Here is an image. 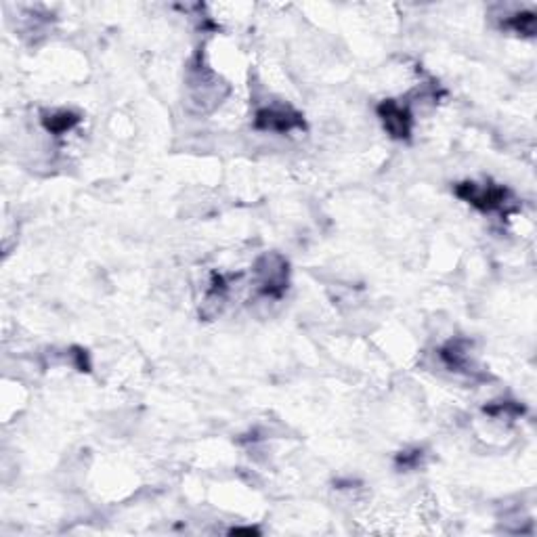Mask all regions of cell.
<instances>
[{
    "instance_id": "cell-1",
    "label": "cell",
    "mask_w": 537,
    "mask_h": 537,
    "mask_svg": "<svg viewBox=\"0 0 537 537\" xmlns=\"http://www.w3.org/2000/svg\"><path fill=\"white\" fill-rule=\"evenodd\" d=\"M259 290L265 296L281 298L287 290V261L279 254H265L256 261Z\"/></svg>"
},
{
    "instance_id": "cell-2",
    "label": "cell",
    "mask_w": 537,
    "mask_h": 537,
    "mask_svg": "<svg viewBox=\"0 0 537 537\" xmlns=\"http://www.w3.org/2000/svg\"><path fill=\"white\" fill-rule=\"evenodd\" d=\"M456 195L468 204H472L474 208L483 210V212H491V210H500L508 204L510 193L504 187L498 185H476V183H460L456 187Z\"/></svg>"
},
{
    "instance_id": "cell-3",
    "label": "cell",
    "mask_w": 537,
    "mask_h": 537,
    "mask_svg": "<svg viewBox=\"0 0 537 537\" xmlns=\"http://www.w3.org/2000/svg\"><path fill=\"white\" fill-rule=\"evenodd\" d=\"M254 127L259 131L290 133L294 129H305V120L298 111L290 107H265L256 113Z\"/></svg>"
},
{
    "instance_id": "cell-4",
    "label": "cell",
    "mask_w": 537,
    "mask_h": 537,
    "mask_svg": "<svg viewBox=\"0 0 537 537\" xmlns=\"http://www.w3.org/2000/svg\"><path fill=\"white\" fill-rule=\"evenodd\" d=\"M378 118L382 120L386 133L393 139H407L411 135V113L405 105H401L399 101H382L378 105Z\"/></svg>"
},
{
    "instance_id": "cell-5",
    "label": "cell",
    "mask_w": 537,
    "mask_h": 537,
    "mask_svg": "<svg viewBox=\"0 0 537 537\" xmlns=\"http://www.w3.org/2000/svg\"><path fill=\"white\" fill-rule=\"evenodd\" d=\"M80 122V116L74 113V111H53V113H47L43 118V124L45 129L51 133V135H63L67 131H72L76 124Z\"/></svg>"
},
{
    "instance_id": "cell-6",
    "label": "cell",
    "mask_w": 537,
    "mask_h": 537,
    "mask_svg": "<svg viewBox=\"0 0 537 537\" xmlns=\"http://www.w3.org/2000/svg\"><path fill=\"white\" fill-rule=\"evenodd\" d=\"M508 28H512L516 34L523 36H533L535 34V15L533 13H516L514 17H510L506 21Z\"/></svg>"
},
{
    "instance_id": "cell-7",
    "label": "cell",
    "mask_w": 537,
    "mask_h": 537,
    "mask_svg": "<svg viewBox=\"0 0 537 537\" xmlns=\"http://www.w3.org/2000/svg\"><path fill=\"white\" fill-rule=\"evenodd\" d=\"M485 414L489 416H498V418H516L523 414V407L512 403V401H504V403H498V405H489L485 407Z\"/></svg>"
},
{
    "instance_id": "cell-8",
    "label": "cell",
    "mask_w": 537,
    "mask_h": 537,
    "mask_svg": "<svg viewBox=\"0 0 537 537\" xmlns=\"http://www.w3.org/2000/svg\"><path fill=\"white\" fill-rule=\"evenodd\" d=\"M420 462H422V451L420 449H414V451H401V456L397 458V464L401 466V468H416V466H420Z\"/></svg>"
},
{
    "instance_id": "cell-9",
    "label": "cell",
    "mask_w": 537,
    "mask_h": 537,
    "mask_svg": "<svg viewBox=\"0 0 537 537\" xmlns=\"http://www.w3.org/2000/svg\"><path fill=\"white\" fill-rule=\"evenodd\" d=\"M74 357H76V367L80 369V371H89V367H91V363H89V357H87V351H80V349H76V353H74Z\"/></svg>"
},
{
    "instance_id": "cell-10",
    "label": "cell",
    "mask_w": 537,
    "mask_h": 537,
    "mask_svg": "<svg viewBox=\"0 0 537 537\" xmlns=\"http://www.w3.org/2000/svg\"><path fill=\"white\" fill-rule=\"evenodd\" d=\"M231 533H259V531L252 527H239V529H231Z\"/></svg>"
}]
</instances>
